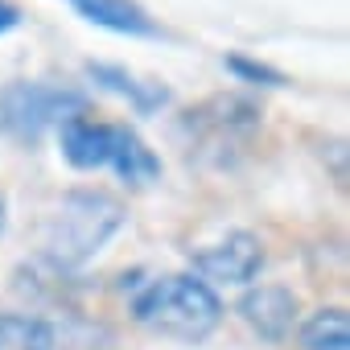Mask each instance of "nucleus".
Listing matches in <instances>:
<instances>
[{
  "instance_id": "nucleus-1",
  "label": "nucleus",
  "mask_w": 350,
  "mask_h": 350,
  "mask_svg": "<svg viewBox=\"0 0 350 350\" xmlns=\"http://www.w3.org/2000/svg\"><path fill=\"white\" fill-rule=\"evenodd\" d=\"M128 223V206L107 190H66L46 219L42 260L54 272H79L91 264Z\"/></svg>"
},
{
  "instance_id": "nucleus-2",
  "label": "nucleus",
  "mask_w": 350,
  "mask_h": 350,
  "mask_svg": "<svg viewBox=\"0 0 350 350\" xmlns=\"http://www.w3.org/2000/svg\"><path fill=\"white\" fill-rule=\"evenodd\" d=\"M132 317L152 334L178 338V342H202L219 329L223 301L194 272H173V276L148 280L132 297Z\"/></svg>"
},
{
  "instance_id": "nucleus-3",
  "label": "nucleus",
  "mask_w": 350,
  "mask_h": 350,
  "mask_svg": "<svg viewBox=\"0 0 350 350\" xmlns=\"http://www.w3.org/2000/svg\"><path fill=\"white\" fill-rule=\"evenodd\" d=\"M91 99L75 87L58 83H9L0 87V128L13 140L38 144L50 128H62L75 116H87Z\"/></svg>"
},
{
  "instance_id": "nucleus-4",
  "label": "nucleus",
  "mask_w": 350,
  "mask_h": 350,
  "mask_svg": "<svg viewBox=\"0 0 350 350\" xmlns=\"http://www.w3.org/2000/svg\"><path fill=\"white\" fill-rule=\"evenodd\" d=\"M260 120H264L260 103L243 95H215L182 116V136H190V152L198 157L215 152V165H227V152L243 148L260 128Z\"/></svg>"
},
{
  "instance_id": "nucleus-5",
  "label": "nucleus",
  "mask_w": 350,
  "mask_h": 350,
  "mask_svg": "<svg viewBox=\"0 0 350 350\" xmlns=\"http://www.w3.org/2000/svg\"><path fill=\"white\" fill-rule=\"evenodd\" d=\"M190 272L198 280H206L211 288L215 284L243 288L264 272V243L252 231H227L223 239H215V243H206L190 256Z\"/></svg>"
},
{
  "instance_id": "nucleus-6",
  "label": "nucleus",
  "mask_w": 350,
  "mask_h": 350,
  "mask_svg": "<svg viewBox=\"0 0 350 350\" xmlns=\"http://www.w3.org/2000/svg\"><path fill=\"white\" fill-rule=\"evenodd\" d=\"M297 313H301V301L284 284H252L239 297V317L264 342H284L297 325Z\"/></svg>"
},
{
  "instance_id": "nucleus-7",
  "label": "nucleus",
  "mask_w": 350,
  "mask_h": 350,
  "mask_svg": "<svg viewBox=\"0 0 350 350\" xmlns=\"http://www.w3.org/2000/svg\"><path fill=\"white\" fill-rule=\"evenodd\" d=\"M58 144L66 165L91 173V169H107L111 161V124L91 120V116H75L58 128Z\"/></svg>"
},
{
  "instance_id": "nucleus-8",
  "label": "nucleus",
  "mask_w": 350,
  "mask_h": 350,
  "mask_svg": "<svg viewBox=\"0 0 350 350\" xmlns=\"http://www.w3.org/2000/svg\"><path fill=\"white\" fill-rule=\"evenodd\" d=\"M107 169L124 186H152L161 178V157L148 148V140L128 128V124H111V161Z\"/></svg>"
},
{
  "instance_id": "nucleus-9",
  "label": "nucleus",
  "mask_w": 350,
  "mask_h": 350,
  "mask_svg": "<svg viewBox=\"0 0 350 350\" xmlns=\"http://www.w3.org/2000/svg\"><path fill=\"white\" fill-rule=\"evenodd\" d=\"M66 5L83 21H91V25H99L107 33H120V38H157V21L144 13V5H136V0H66Z\"/></svg>"
},
{
  "instance_id": "nucleus-10",
  "label": "nucleus",
  "mask_w": 350,
  "mask_h": 350,
  "mask_svg": "<svg viewBox=\"0 0 350 350\" xmlns=\"http://www.w3.org/2000/svg\"><path fill=\"white\" fill-rule=\"evenodd\" d=\"M87 79H91L95 87H103V91L128 99L132 111H140V116H152V111H161V107L169 103V91H165L161 83H144V79H136L128 66H116V62H87Z\"/></svg>"
},
{
  "instance_id": "nucleus-11",
  "label": "nucleus",
  "mask_w": 350,
  "mask_h": 350,
  "mask_svg": "<svg viewBox=\"0 0 350 350\" xmlns=\"http://www.w3.org/2000/svg\"><path fill=\"white\" fill-rule=\"evenodd\" d=\"M297 346L301 350H350V317L342 305L317 309L301 321L297 329Z\"/></svg>"
},
{
  "instance_id": "nucleus-12",
  "label": "nucleus",
  "mask_w": 350,
  "mask_h": 350,
  "mask_svg": "<svg viewBox=\"0 0 350 350\" xmlns=\"http://www.w3.org/2000/svg\"><path fill=\"white\" fill-rule=\"evenodd\" d=\"M58 334L38 313H0V350H54Z\"/></svg>"
},
{
  "instance_id": "nucleus-13",
  "label": "nucleus",
  "mask_w": 350,
  "mask_h": 350,
  "mask_svg": "<svg viewBox=\"0 0 350 350\" xmlns=\"http://www.w3.org/2000/svg\"><path fill=\"white\" fill-rule=\"evenodd\" d=\"M223 66H227L239 83H247V87H284V83H288L276 66L256 62V58H247V54H227V58H223Z\"/></svg>"
},
{
  "instance_id": "nucleus-14",
  "label": "nucleus",
  "mask_w": 350,
  "mask_h": 350,
  "mask_svg": "<svg viewBox=\"0 0 350 350\" xmlns=\"http://www.w3.org/2000/svg\"><path fill=\"white\" fill-rule=\"evenodd\" d=\"M21 21H25V13L13 5V0H0V38H5V33H13Z\"/></svg>"
},
{
  "instance_id": "nucleus-15",
  "label": "nucleus",
  "mask_w": 350,
  "mask_h": 350,
  "mask_svg": "<svg viewBox=\"0 0 350 350\" xmlns=\"http://www.w3.org/2000/svg\"><path fill=\"white\" fill-rule=\"evenodd\" d=\"M0 231H5V198H0Z\"/></svg>"
}]
</instances>
